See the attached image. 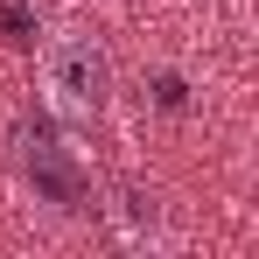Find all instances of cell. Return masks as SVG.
I'll return each instance as SVG.
<instances>
[{
	"mask_svg": "<svg viewBox=\"0 0 259 259\" xmlns=\"http://www.w3.org/2000/svg\"><path fill=\"white\" fill-rule=\"evenodd\" d=\"M35 91L56 126H98L119 98V63L98 28H49L35 35Z\"/></svg>",
	"mask_w": 259,
	"mask_h": 259,
	"instance_id": "6da1fadb",
	"label": "cell"
},
{
	"mask_svg": "<svg viewBox=\"0 0 259 259\" xmlns=\"http://www.w3.org/2000/svg\"><path fill=\"white\" fill-rule=\"evenodd\" d=\"M7 161H14V182L42 203L49 217H91L98 210V175L77 154V140L49 119H21L7 133Z\"/></svg>",
	"mask_w": 259,
	"mask_h": 259,
	"instance_id": "7a4b0ae2",
	"label": "cell"
},
{
	"mask_svg": "<svg viewBox=\"0 0 259 259\" xmlns=\"http://www.w3.org/2000/svg\"><path fill=\"white\" fill-rule=\"evenodd\" d=\"M105 224H112V238L126 245V252H168L175 231H168V203H161V189L154 182H140V175H119L112 189H105Z\"/></svg>",
	"mask_w": 259,
	"mask_h": 259,
	"instance_id": "3957f363",
	"label": "cell"
},
{
	"mask_svg": "<svg viewBox=\"0 0 259 259\" xmlns=\"http://www.w3.org/2000/svg\"><path fill=\"white\" fill-rule=\"evenodd\" d=\"M147 105H154L161 119H189V112H196V91H189V77H182V70H168V63H161V70H147Z\"/></svg>",
	"mask_w": 259,
	"mask_h": 259,
	"instance_id": "277c9868",
	"label": "cell"
},
{
	"mask_svg": "<svg viewBox=\"0 0 259 259\" xmlns=\"http://www.w3.org/2000/svg\"><path fill=\"white\" fill-rule=\"evenodd\" d=\"M35 35H42L35 28V7L28 0H0V42L7 49H35Z\"/></svg>",
	"mask_w": 259,
	"mask_h": 259,
	"instance_id": "5b68a950",
	"label": "cell"
}]
</instances>
